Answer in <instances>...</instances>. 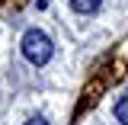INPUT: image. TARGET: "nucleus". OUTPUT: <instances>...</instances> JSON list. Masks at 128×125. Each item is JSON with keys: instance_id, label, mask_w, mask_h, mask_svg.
<instances>
[{"instance_id": "nucleus-1", "label": "nucleus", "mask_w": 128, "mask_h": 125, "mask_svg": "<svg viewBox=\"0 0 128 125\" xmlns=\"http://www.w3.org/2000/svg\"><path fill=\"white\" fill-rule=\"evenodd\" d=\"M51 51H54V45H51L48 32L29 29L26 35H22V55H26L29 64H48L51 61Z\"/></svg>"}, {"instance_id": "nucleus-4", "label": "nucleus", "mask_w": 128, "mask_h": 125, "mask_svg": "<svg viewBox=\"0 0 128 125\" xmlns=\"http://www.w3.org/2000/svg\"><path fill=\"white\" fill-rule=\"evenodd\" d=\"M26 125H48V122H45V119H42V115H35V119H29V122H26Z\"/></svg>"}, {"instance_id": "nucleus-2", "label": "nucleus", "mask_w": 128, "mask_h": 125, "mask_svg": "<svg viewBox=\"0 0 128 125\" xmlns=\"http://www.w3.org/2000/svg\"><path fill=\"white\" fill-rule=\"evenodd\" d=\"M99 3L102 0H70V7L77 13H93V10H99Z\"/></svg>"}, {"instance_id": "nucleus-3", "label": "nucleus", "mask_w": 128, "mask_h": 125, "mask_svg": "<svg viewBox=\"0 0 128 125\" xmlns=\"http://www.w3.org/2000/svg\"><path fill=\"white\" fill-rule=\"evenodd\" d=\"M115 119H118L122 125H128V93L122 96L118 103H115Z\"/></svg>"}]
</instances>
